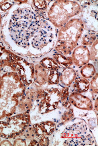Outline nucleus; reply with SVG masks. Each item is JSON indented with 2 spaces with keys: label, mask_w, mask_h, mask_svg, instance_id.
I'll return each instance as SVG.
<instances>
[{
  "label": "nucleus",
  "mask_w": 98,
  "mask_h": 146,
  "mask_svg": "<svg viewBox=\"0 0 98 146\" xmlns=\"http://www.w3.org/2000/svg\"><path fill=\"white\" fill-rule=\"evenodd\" d=\"M3 16L0 37L13 53L38 58L51 51L57 39L56 29L46 16L33 9L30 1H15Z\"/></svg>",
  "instance_id": "1"
},
{
  "label": "nucleus",
  "mask_w": 98,
  "mask_h": 146,
  "mask_svg": "<svg viewBox=\"0 0 98 146\" xmlns=\"http://www.w3.org/2000/svg\"><path fill=\"white\" fill-rule=\"evenodd\" d=\"M5 68L0 83V120L16 114L20 100L27 88L17 72Z\"/></svg>",
  "instance_id": "2"
},
{
  "label": "nucleus",
  "mask_w": 98,
  "mask_h": 146,
  "mask_svg": "<svg viewBox=\"0 0 98 146\" xmlns=\"http://www.w3.org/2000/svg\"><path fill=\"white\" fill-rule=\"evenodd\" d=\"M0 67L9 68L17 72L26 87L33 83L34 64L13 53L5 45L1 37Z\"/></svg>",
  "instance_id": "3"
},
{
  "label": "nucleus",
  "mask_w": 98,
  "mask_h": 146,
  "mask_svg": "<svg viewBox=\"0 0 98 146\" xmlns=\"http://www.w3.org/2000/svg\"><path fill=\"white\" fill-rule=\"evenodd\" d=\"M85 26L81 18H73L57 32L55 50L67 56L76 47L82 36Z\"/></svg>",
  "instance_id": "4"
},
{
  "label": "nucleus",
  "mask_w": 98,
  "mask_h": 146,
  "mask_svg": "<svg viewBox=\"0 0 98 146\" xmlns=\"http://www.w3.org/2000/svg\"><path fill=\"white\" fill-rule=\"evenodd\" d=\"M81 11V5L72 1H52L48 3L46 18L56 29L61 28Z\"/></svg>",
  "instance_id": "5"
},
{
  "label": "nucleus",
  "mask_w": 98,
  "mask_h": 146,
  "mask_svg": "<svg viewBox=\"0 0 98 146\" xmlns=\"http://www.w3.org/2000/svg\"><path fill=\"white\" fill-rule=\"evenodd\" d=\"M0 120V137L13 139L22 136L31 124L30 112L17 113Z\"/></svg>",
  "instance_id": "6"
},
{
  "label": "nucleus",
  "mask_w": 98,
  "mask_h": 146,
  "mask_svg": "<svg viewBox=\"0 0 98 146\" xmlns=\"http://www.w3.org/2000/svg\"><path fill=\"white\" fill-rule=\"evenodd\" d=\"M61 102V90L58 88H44V95L36 107L38 113L45 114L55 110Z\"/></svg>",
  "instance_id": "7"
},
{
  "label": "nucleus",
  "mask_w": 98,
  "mask_h": 146,
  "mask_svg": "<svg viewBox=\"0 0 98 146\" xmlns=\"http://www.w3.org/2000/svg\"><path fill=\"white\" fill-rule=\"evenodd\" d=\"M82 21L87 30L97 33L98 32V7L89 5L82 11Z\"/></svg>",
  "instance_id": "8"
},
{
  "label": "nucleus",
  "mask_w": 98,
  "mask_h": 146,
  "mask_svg": "<svg viewBox=\"0 0 98 146\" xmlns=\"http://www.w3.org/2000/svg\"><path fill=\"white\" fill-rule=\"evenodd\" d=\"M72 62L77 67H82L90 60V52L87 46L79 45L75 48L72 56Z\"/></svg>",
  "instance_id": "9"
},
{
  "label": "nucleus",
  "mask_w": 98,
  "mask_h": 146,
  "mask_svg": "<svg viewBox=\"0 0 98 146\" xmlns=\"http://www.w3.org/2000/svg\"><path fill=\"white\" fill-rule=\"evenodd\" d=\"M68 99L71 104L78 109L86 110H92L93 109V105L91 99L81 93L74 92L69 96Z\"/></svg>",
  "instance_id": "10"
},
{
  "label": "nucleus",
  "mask_w": 98,
  "mask_h": 146,
  "mask_svg": "<svg viewBox=\"0 0 98 146\" xmlns=\"http://www.w3.org/2000/svg\"><path fill=\"white\" fill-rule=\"evenodd\" d=\"M48 70L39 64L34 65L33 84L37 87H43L47 85Z\"/></svg>",
  "instance_id": "11"
},
{
  "label": "nucleus",
  "mask_w": 98,
  "mask_h": 146,
  "mask_svg": "<svg viewBox=\"0 0 98 146\" xmlns=\"http://www.w3.org/2000/svg\"><path fill=\"white\" fill-rule=\"evenodd\" d=\"M77 72L72 68H64L60 74V82L64 86L69 87L74 83L77 78Z\"/></svg>",
  "instance_id": "12"
},
{
  "label": "nucleus",
  "mask_w": 98,
  "mask_h": 146,
  "mask_svg": "<svg viewBox=\"0 0 98 146\" xmlns=\"http://www.w3.org/2000/svg\"><path fill=\"white\" fill-rule=\"evenodd\" d=\"M74 89L75 92L83 93L87 92L89 89L90 82L83 77L77 78L74 82Z\"/></svg>",
  "instance_id": "13"
},
{
  "label": "nucleus",
  "mask_w": 98,
  "mask_h": 146,
  "mask_svg": "<svg viewBox=\"0 0 98 146\" xmlns=\"http://www.w3.org/2000/svg\"><path fill=\"white\" fill-rule=\"evenodd\" d=\"M52 58L56 62L60 68H66L70 67L74 64L72 59L70 57L61 54L60 53H55L52 56Z\"/></svg>",
  "instance_id": "14"
},
{
  "label": "nucleus",
  "mask_w": 98,
  "mask_h": 146,
  "mask_svg": "<svg viewBox=\"0 0 98 146\" xmlns=\"http://www.w3.org/2000/svg\"><path fill=\"white\" fill-rule=\"evenodd\" d=\"M81 37V44L82 45L91 46L97 39V33L87 29L86 31L84 30Z\"/></svg>",
  "instance_id": "15"
},
{
  "label": "nucleus",
  "mask_w": 98,
  "mask_h": 146,
  "mask_svg": "<svg viewBox=\"0 0 98 146\" xmlns=\"http://www.w3.org/2000/svg\"><path fill=\"white\" fill-rule=\"evenodd\" d=\"M30 3L35 11L45 16L48 6L47 1H30Z\"/></svg>",
  "instance_id": "16"
},
{
  "label": "nucleus",
  "mask_w": 98,
  "mask_h": 146,
  "mask_svg": "<svg viewBox=\"0 0 98 146\" xmlns=\"http://www.w3.org/2000/svg\"><path fill=\"white\" fill-rule=\"evenodd\" d=\"M39 63L48 70H59L60 68L54 60L52 58L49 57L43 58L39 62Z\"/></svg>",
  "instance_id": "17"
},
{
  "label": "nucleus",
  "mask_w": 98,
  "mask_h": 146,
  "mask_svg": "<svg viewBox=\"0 0 98 146\" xmlns=\"http://www.w3.org/2000/svg\"><path fill=\"white\" fill-rule=\"evenodd\" d=\"M80 73L82 77L87 79H91L96 73V70L93 65L88 63L82 66Z\"/></svg>",
  "instance_id": "18"
},
{
  "label": "nucleus",
  "mask_w": 98,
  "mask_h": 146,
  "mask_svg": "<svg viewBox=\"0 0 98 146\" xmlns=\"http://www.w3.org/2000/svg\"><path fill=\"white\" fill-rule=\"evenodd\" d=\"M39 124L42 128L45 134L48 137L51 136L54 133L56 127L55 123L51 120L40 122Z\"/></svg>",
  "instance_id": "19"
},
{
  "label": "nucleus",
  "mask_w": 98,
  "mask_h": 146,
  "mask_svg": "<svg viewBox=\"0 0 98 146\" xmlns=\"http://www.w3.org/2000/svg\"><path fill=\"white\" fill-rule=\"evenodd\" d=\"M60 73L59 70H48V86L56 85L59 83Z\"/></svg>",
  "instance_id": "20"
},
{
  "label": "nucleus",
  "mask_w": 98,
  "mask_h": 146,
  "mask_svg": "<svg viewBox=\"0 0 98 146\" xmlns=\"http://www.w3.org/2000/svg\"><path fill=\"white\" fill-rule=\"evenodd\" d=\"M90 52V60L93 62L98 60V39H97L91 45Z\"/></svg>",
  "instance_id": "21"
},
{
  "label": "nucleus",
  "mask_w": 98,
  "mask_h": 146,
  "mask_svg": "<svg viewBox=\"0 0 98 146\" xmlns=\"http://www.w3.org/2000/svg\"><path fill=\"white\" fill-rule=\"evenodd\" d=\"M98 73L97 72L95 75L92 78L90 82V87L91 91L92 94H97L98 92Z\"/></svg>",
  "instance_id": "22"
},
{
  "label": "nucleus",
  "mask_w": 98,
  "mask_h": 146,
  "mask_svg": "<svg viewBox=\"0 0 98 146\" xmlns=\"http://www.w3.org/2000/svg\"><path fill=\"white\" fill-rule=\"evenodd\" d=\"M22 136H23L24 137L23 139L25 140L27 139V140H30L32 139H35V137H36V135L35 133L34 129L32 126H30L28 127Z\"/></svg>",
  "instance_id": "23"
},
{
  "label": "nucleus",
  "mask_w": 98,
  "mask_h": 146,
  "mask_svg": "<svg viewBox=\"0 0 98 146\" xmlns=\"http://www.w3.org/2000/svg\"><path fill=\"white\" fill-rule=\"evenodd\" d=\"M74 110L70 107L69 109H67V110L64 112L62 116L61 119L64 122H66L72 120L74 119Z\"/></svg>",
  "instance_id": "24"
},
{
  "label": "nucleus",
  "mask_w": 98,
  "mask_h": 146,
  "mask_svg": "<svg viewBox=\"0 0 98 146\" xmlns=\"http://www.w3.org/2000/svg\"><path fill=\"white\" fill-rule=\"evenodd\" d=\"M69 89L68 87L65 86L61 90V102H65L69 96Z\"/></svg>",
  "instance_id": "25"
},
{
  "label": "nucleus",
  "mask_w": 98,
  "mask_h": 146,
  "mask_svg": "<svg viewBox=\"0 0 98 146\" xmlns=\"http://www.w3.org/2000/svg\"><path fill=\"white\" fill-rule=\"evenodd\" d=\"M14 3L15 1L9 2V1H7L5 3L0 5V11L6 13L11 8Z\"/></svg>",
  "instance_id": "26"
},
{
  "label": "nucleus",
  "mask_w": 98,
  "mask_h": 146,
  "mask_svg": "<svg viewBox=\"0 0 98 146\" xmlns=\"http://www.w3.org/2000/svg\"><path fill=\"white\" fill-rule=\"evenodd\" d=\"M13 146H27L26 140L23 138L18 137L15 139L13 143Z\"/></svg>",
  "instance_id": "27"
},
{
  "label": "nucleus",
  "mask_w": 98,
  "mask_h": 146,
  "mask_svg": "<svg viewBox=\"0 0 98 146\" xmlns=\"http://www.w3.org/2000/svg\"><path fill=\"white\" fill-rule=\"evenodd\" d=\"M13 144L8 139H5L0 142V146H13Z\"/></svg>",
  "instance_id": "28"
},
{
  "label": "nucleus",
  "mask_w": 98,
  "mask_h": 146,
  "mask_svg": "<svg viewBox=\"0 0 98 146\" xmlns=\"http://www.w3.org/2000/svg\"><path fill=\"white\" fill-rule=\"evenodd\" d=\"M28 146H39V142L36 139H32L30 140Z\"/></svg>",
  "instance_id": "29"
},
{
  "label": "nucleus",
  "mask_w": 98,
  "mask_h": 146,
  "mask_svg": "<svg viewBox=\"0 0 98 146\" xmlns=\"http://www.w3.org/2000/svg\"><path fill=\"white\" fill-rule=\"evenodd\" d=\"M62 106H64V107L65 108V109H69L71 107V103L69 101H65V102H62Z\"/></svg>",
  "instance_id": "30"
},
{
  "label": "nucleus",
  "mask_w": 98,
  "mask_h": 146,
  "mask_svg": "<svg viewBox=\"0 0 98 146\" xmlns=\"http://www.w3.org/2000/svg\"><path fill=\"white\" fill-rule=\"evenodd\" d=\"M95 109H96L97 111H98V99L97 98L95 102Z\"/></svg>",
  "instance_id": "31"
},
{
  "label": "nucleus",
  "mask_w": 98,
  "mask_h": 146,
  "mask_svg": "<svg viewBox=\"0 0 98 146\" xmlns=\"http://www.w3.org/2000/svg\"><path fill=\"white\" fill-rule=\"evenodd\" d=\"M2 74H3V69L0 67V83L2 80Z\"/></svg>",
  "instance_id": "32"
},
{
  "label": "nucleus",
  "mask_w": 98,
  "mask_h": 146,
  "mask_svg": "<svg viewBox=\"0 0 98 146\" xmlns=\"http://www.w3.org/2000/svg\"><path fill=\"white\" fill-rule=\"evenodd\" d=\"M2 19H3V16H2V14L0 12V29H1V25H2Z\"/></svg>",
  "instance_id": "33"
},
{
  "label": "nucleus",
  "mask_w": 98,
  "mask_h": 146,
  "mask_svg": "<svg viewBox=\"0 0 98 146\" xmlns=\"http://www.w3.org/2000/svg\"><path fill=\"white\" fill-rule=\"evenodd\" d=\"M6 1H0V5H3V3H5Z\"/></svg>",
  "instance_id": "34"
},
{
  "label": "nucleus",
  "mask_w": 98,
  "mask_h": 146,
  "mask_svg": "<svg viewBox=\"0 0 98 146\" xmlns=\"http://www.w3.org/2000/svg\"><path fill=\"white\" fill-rule=\"evenodd\" d=\"M1 137H0V142H1Z\"/></svg>",
  "instance_id": "35"
}]
</instances>
